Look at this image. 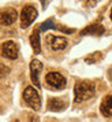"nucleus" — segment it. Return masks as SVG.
Returning <instances> with one entry per match:
<instances>
[{"label":"nucleus","instance_id":"obj_1","mask_svg":"<svg viewBox=\"0 0 112 122\" xmlns=\"http://www.w3.org/2000/svg\"><path fill=\"white\" fill-rule=\"evenodd\" d=\"M96 93V86L92 81H79L74 86V99L77 103L89 100Z\"/></svg>","mask_w":112,"mask_h":122},{"label":"nucleus","instance_id":"obj_2","mask_svg":"<svg viewBox=\"0 0 112 122\" xmlns=\"http://www.w3.org/2000/svg\"><path fill=\"white\" fill-rule=\"evenodd\" d=\"M23 100L25 103L32 107L34 111H38L41 108V99H40V95L37 92V89L33 86H28V88L23 91Z\"/></svg>","mask_w":112,"mask_h":122},{"label":"nucleus","instance_id":"obj_3","mask_svg":"<svg viewBox=\"0 0 112 122\" xmlns=\"http://www.w3.org/2000/svg\"><path fill=\"white\" fill-rule=\"evenodd\" d=\"M37 10L34 8L33 6H25L22 8V11H21V28L22 29H26L29 28L32 23L36 21V18H37Z\"/></svg>","mask_w":112,"mask_h":122},{"label":"nucleus","instance_id":"obj_4","mask_svg":"<svg viewBox=\"0 0 112 122\" xmlns=\"http://www.w3.org/2000/svg\"><path fill=\"white\" fill-rule=\"evenodd\" d=\"M45 81H47V84H48L49 86H52V88H55V89H63L66 86V84H67L66 78L57 71L48 73V74L45 76Z\"/></svg>","mask_w":112,"mask_h":122},{"label":"nucleus","instance_id":"obj_5","mask_svg":"<svg viewBox=\"0 0 112 122\" xmlns=\"http://www.w3.org/2000/svg\"><path fill=\"white\" fill-rule=\"evenodd\" d=\"M1 56H4L10 61H15L19 55V50H18V45L15 41H6L1 44Z\"/></svg>","mask_w":112,"mask_h":122},{"label":"nucleus","instance_id":"obj_6","mask_svg":"<svg viewBox=\"0 0 112 122\" xmlns=\"http://www.w3.org/2000/svg\"><path fill=\"white\" fill-rule=\"evenodd\" d=\"M42 63L38 61V59H33V61L30 62V80H32V82L40 88L41 86V82H40V74L42 71Z\"/></svg>","mask_w":112,"mask_h":122},{"label":"nucleus","instance_id":"obj_7","mask_svg":"<svg viewBox=\"0 0 112 122\" xmlns=\"http://www.w3.org/2000/svg\"><path fill=\"white\" fill-rule=\"evenodd\" d=\"M47 43H48L51 50H53V51H62V50H64L68 44L67 39L60 37V36H53V34L47 36Z\"/></svg>","mask_w":112,"mask_h":122},{"label":"nucleus","instance_id":"obj_8","mask_svg":"<svg viewBox=\"0 0 112 122\" xmlns=\"http://www.w3.org/2000/svg\"><path fill=\"white\" fill-rule=\"evenodd\" d=\"M18 18V12L14 8H6L0 11V23L3 26H10L17 21Z\"/></svg>","mask_w":112,"mask_h":122},{"label":"nucleus","instance_id":"obj_9","mask_svg":"<svg viewBox=\"0 0 112 122\" xmlns=\"http://www.w3.org/2000/svg\"><path fill=\"white\" fill-rule=\"evenodd\" d=\"M100 111H101V114L104 117H107V118H111L112 117V95L104 97V100L101 102V104H100Z\"/></svg>","mask_w":112,"mask_h":122},{"label":"nucleus","instance_id":"obj_10","mask_svg":"<svg viewBox=\"0 0 112 122\" xmlns=\"http://www.w3.org/2000/svg\"><path fill=\"white\" fill-rule=\"evenodd\" d=\"M48 110L49 111H62L67 107V103L63 99H59V97H52V99L48 100Z\"/></svg>","mask_w":112,"mask_h":122},{"label":"nucleus","instance_id":"obj_11","mask_svg":"<svg viewBox=\"0 0 112 122\" xmlns=\"http://www.w3.org/2000/svg\"><path fill=\"white\" fill-rule=\"evenodd\" d=\"M105 32V29L103 25L100 23H93V25H90L88 28H85L82 32H81V36H86V34H94V36H101V34H104Z\"/></svg>","mask_w":112,"mask_h":122},{"label":"nucleus","instance_id":"obj_12","mask_svg":"<svg viewBox=\"0 0 112 122\" xmlns=\"http://www.w3.org/2000/svg\"><path fill=\"white\" fill-rule=\"evenodd\" d=\"M29 40H30V45H32V48H33L34 54H40V52H41V40H40L38 30H34Z\"/></svg>","mask_w":112,"mask_h":122},{"label":"nucleus","instance_id":"obj_13","mask_svg":"<svg viewBox=\"0 0 112 122\" xmlns=\"http://www.w3.org/2000/svg\"><path fill=\"white\" fill-rule=\"evenodd\" d=\"M101 59H103V54L98 51V52H93V54L88 55L85 58V62L89 63V65H93V63H97V62L101 61Z\"/></svg>","mask_w":112,"mask_h":122},{"label":"nucleus","instance_id":"obj_14","mask_svg":"<svg viewBox=\"0 0 112 122\" xmlns=\"http://www.w3.org/2000/svg\"><path fill=\"white\" fill-rule=\"evenodd\" d=\"M48 29H57V26L53 23L52 19H48V21L42 22V25H40V28L37 29V30H42V32H45V30H48Z\"/></svg>","mask_w":112,"mask_h":122},{"label":"nucleus","instance_id":"obj_15","mask_svg":"<svg viewBox=\"0 0 112 122\" xmlns=\"http://www.w3.org/2000/svg\"><path fill=\"white\" fill-rule=\"evenodd\" d=\"M8 73H10V67H7L6 65L0 63V78H4Z\"/></svg>","mask_w":112,"mask_h":122},{"label":"nucleus","instance_id":"obj_16","mask_svg":"<svg viewBox=\"0 0 112 122\" xmlns=\"http://www.w3.org/2000/svg\"><path fill=\"white\" fill-rule=\"evenodd\" d=\"M98 1H101V0H88V3H86V6L88 7H94Z\"/></svg>","mask_w":112,"mask_h":122},{"label":"nucleus","instance_id":"obj_17","mask_svg":"<svg viewBox=\"0 0 112 122\" xmlns=\"http://www.w3.org/2000/svg\"><path fill=\"white\" fill-rule=\"evenodd\" d=\"M108 77H109V80H111V82H112V69L108 71Z\"/></svg>","mask_w":112,"mask_h":122},{"label":"nucleus","instance_id":"obj_18","mask_svg":"<svg viewBox=\"0 0 112 122\" xmlns=\"http://www.w3.org/2000/svg\"><path fill=\"white\" fill-rule=\"evenodd\" d=\"M111 21H112V10H111Z\"/></svg>","mask_w":112,"mask_h":122},{"label":"nucleus","instance_id":"obj_19","mask_svg":"<svg viewBox=\"0 0 112 122\" xmlns=\"http://www.w3.org/2000/svg\"><path fill=\"white\" fill-rule=\"evenodd\" d=\"M17 122H18V121H17Z\"/></svg>","mask_w":112,"mask_h":122}]
</instances>
